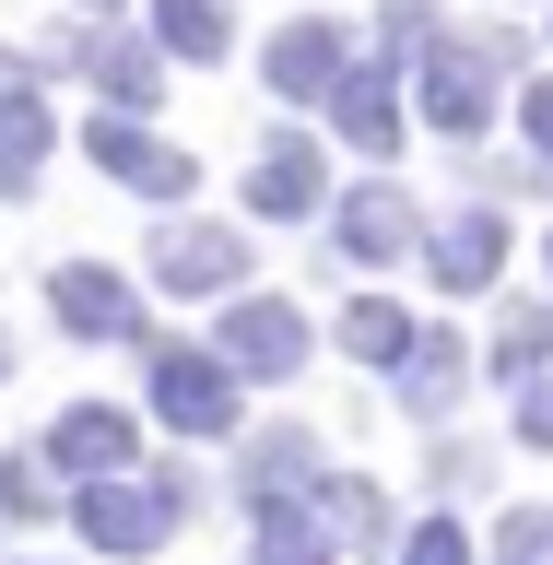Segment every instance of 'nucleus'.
<instances>
[{
  "mask_svg": "<svg viewBox=\"0 0 553 565\" xmlns=\"http://www.w3.org/2000/svg\"><path fill=\"white\" fill-rule=\"evenodd\" d=\"M494 259H507V236H494V212H459L448 236H436V271H448V282H483Z\"/></svg>",
  "mask_w": 553,
  "mask_h": 565,
  "instance_id": "obj_7",
  "label": "nucleus"
},
{
  "mask_svg": "<svg viewBox=\"0 0 553 565\" xmlns=\"http://www.w3.org/2000/svg\"><path fill=\"white\" fill-rule=\"evenodd\" d=\"M401 565H471V554H459V530H448V519H424V530H413V554H401Z\"/></svg>",
  "mask_w": 553,
  "mask_h": 565,
  "instance_id": "obj_17",
  "label": "nucleus"
},
{
  "mask_svg": "<svg viewBox=\"0 0 553 565\" xmlns=\"http://www.w3.org/2000/svg\"><path fill=\"white\" fill-rule=\"evenodd\" d=\"M35 153H47V118L12 95V106H0V177H35Z\"/></svg>",
  "mask_w": 553,
  "mask_h": 565,
  "instance_id": "obj_12",
  "label": "nucleus"
},
{
  "mask_svg": "<svg viewBox=\"0 0 553 565\" xmlns=\"http://www.w3.org/2000/svg\"><path fill=\"white\" fill-rule=\"evenodd\" d=\"M353 353H377V365H389V353H401V318H389V307H353Z\"/></svg>",
  "mask_w": 553,
  "mask_h": 565,
  "instance_id": "obj_16",
  "label": "nucleus"
},
{
  "mask_svg": "<svg viewBox=\"0 0 553 565\" xmlns=\"http://www.w3.org/2000/svg\"><path fill=\"white\" fill-rule=\"evenodd\" d=\"M153 401H166V424H189V436H201V424H224V377H212L201 353H177V365H166V388H153Z\"/></svg>",
  "mask_w": 553,
  "mask_h": 565,
  "instance_id": "obj_5",
  "label": "nucleus"
},
{
  "mask_svg": "<svg viewBox=\"0 0 553 565\" xmlns=\"http://www.w3.org/2000/svg\"><path fill=\"white\" fill-rule=\"evenodd\" d=\"M166 35H177V47H224V0H177Z\"/></svg>",
  "mask_w": 553,
  "mask_h": 565,
  "instance_id": "obj_15",
  "label": "nucleus"
},
{
  "mask_svg": "<svg viewBox=\"0 0 553 565\" xmlns=\"http://www.w3.org/2000/svg\"><path fill=\"white\" fill-rule=\"evenodd\" d=\"M224 353H236L247 377H283V365L307 353V318H295V307H236V318H224Z\"/></svg>",
  "mask_w": 553,
  "mask_h": 565,
  "instance_id": "obj_2",
  "label": "nucleus"
},
{
  "mask_svg": "<svg viewBox=\"0 0 553 565\" xmlns=\"http://www.w3.org/2000/svg\"><path fill=\"white\" fill-rule=\"evenodd\" d=\"M166 519H177L166 483H95V494H83V542H106V554H153Z\"/></svg>",
  "mask_w": 553,
  "mask_h": 565,
  "instance_id": "obj_1",
  "label": "nucleus"
},
{
  "mask_svg": "<svg viewBox=\"0 0 553 565\" xmlns=\"http://www.w3.org/2000/svg\"><path fill=\"white\" fill-rule=\"evenodd\" d=\"M272 83H283V95H330V83H342V35H330V24L283 35V47H272Z\"/></svg>",
  "mask_w": 553,
  "mask_h": 565,
  "instance_id": "obj_4",
  "label": "nucleus"
},
{
  "mask_svg": "<svg viewBox=\"0 0 553 565\" xmlns=\"http://www.w3.org/2000/svg\"><path fill=\"white\" fill-rule=\"evenodd\" d=\"M259 565H330V530L295 519V507H272V519H259Z\"/></svg>",
  "mask_w": 553,
  "mask_h": 565,
  "instance_id": "obj_10",
  "label": "nucleus"
},
{
  "mask_svg": "<svg viewBox=\"0 0 553 565\" xmlns=\"http://www.w3.org/2000/svg\"><path fill=\"white\" fill-rule=\"evenodd\" d=\"M166 271H177V295H212V282H236V247L201 236V224H177V236H166Z\"/></svg>",
  "mask_w": 553,
  "mask_h": 565,
  "instance_id": "obj_6",
  "label": "nucleus"
},
{
  "mask_svg": "<svg viewBox=\"0 0 553 565\" xmlns=\"http://www.w3.org/2000/svg\"><path fill=\"white\" fill-rule=\"evenodd\" d=\"M318 201V153H295V141H283L272 166H259V212H307Z\"/></svg>",
  "mask_w": 553,
  "mask_h": 565,
  "instance_id": "obj_11",
  "label": "nucleus"
},
{
  "mask_svg": "<svg viewBox=\"0 0 553 565\" xmlns=\"http://www.w3.org/2000/svg\"><path fill=\"white\" fill-rule=\"evenodd\" d=\"M530 130H542V153H553V95H542V106H530Z\"/></svg>",
  "mask_w": 553,
  "mask_h": 565,
  "instance_id": "obj_19",
  "label": "nucleus"
},
{
  "mask_svg": "<svg viewBox=\"0 0 553 565\" xmlns=\"http://www.w3.org/2000/svg\"><path fill=\"white\" fill-rule=\"evenodd\" d=\"M95 153H106V177H141V189H189V166H177V153H153L141 130H118V118L95 130Z\"/></svg>",
  "mask_w": 553,
  "mask_h": 565,
  "instance_id": "obj_8",
  "label": "nucleus"
},
{
  "mask_svg": "<svg viewBox=\"0 0 553 565\" xmlns=\"http://www.w3.org/2000/svg\"><path fill=\"white\" fill-rule=\"evenodd\" d=\"M519 424H530V448H553V377H542V388L519 401Z\"/></svg>",
  "mask_w": 553,
  "mask_h": 565,
  "instance_id": "obj_18",
  "label": "nucleus"
},
{
  "mask_svg": "<svg viewBox=\"0 0 553 565\" xmlns=\"http://www.w3.org/2000/svg\"><path fill=\"white\" fill-rule=\"evenodd\" d=\"M448 401H459V353L424 342V353H413V413H448Z\"/></svg>",
  "mask_w": 553,
  "mask_h": 565,
  "instance_id": "obj_13",
  "label": "nucleus"
},
{
  "mask_svg": "<svg viewBox=\"0 0 553 565\" xmlns=\"http://www.w3.org/2000/svg\"><path fill=\"white\" fill-rule=\"evenodd\" d=\"M494 565H553V519H507L494 530Z\"/></svg>",
  "mask_w": 553,
  "mask_h": 565,
  "instance_id": "obj_14",
  "label": "nucleus"
},
{
  "mask_svg": "<svg viewBox=\"0 0 553 565\" xmlns=\"http://www.w3.org/2000/svg\"><path fill=\"white\" fill-rule=\"evenodd\" d=\"M47 459H60V471H130V413H106V401H83V413H60V436H47Z\"/></svg>",
  "mask_w": 553,
  "mask_h": 565,
  "instance_id": "obj_3",
  "label": "nucleus"
},
{
  "mask_svg": "<svg viewBox=\"0 0 553 565\" xmlns=\"http://www.w3.org/2000/svg\"><path fill=\"white\" fill-rule=\"evenodd\" d=\"M60 318H71V330H118V318H130V295H118L106 271H60Z\"/></svg>",
  "mask_w": 553,
  "mask_h": 565,
  "instance_id": "obj_9",
  "label": "nucleus"
}]
</instances>
